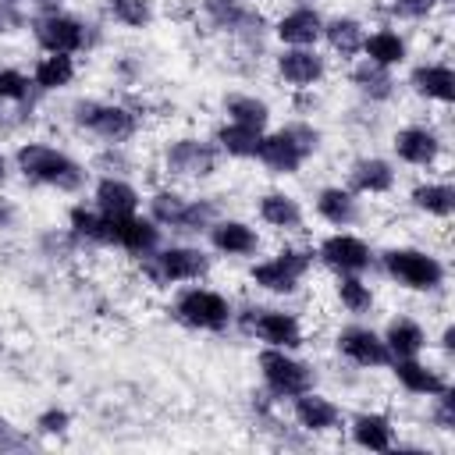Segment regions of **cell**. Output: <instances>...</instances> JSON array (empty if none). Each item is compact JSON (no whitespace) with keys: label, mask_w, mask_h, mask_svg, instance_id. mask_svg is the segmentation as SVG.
<instances>
[{"label":"cell","mask_w":455,"mask_h":455,"mask_svg":"<svg viewBox=\"0 0 455 455\" xmlns=\"http://www.w3.org/2000/svg\"><path fill=\"white\" fill-rule=\"evenodd\" d=\"M434 4H451V0H434Z\"/></svg>","instance_id":"47"},{"label":"cell","mask_w":455,"mask_h":455,"mask_svg":"<svg viewBox=\"0 0 455 455\" xmlns=\"http://www.w3.org/2000/svg\"><path fill=\"white\" fill-rule=\"evenodd\" d=\"M199 7H203L206 21H210L213 28L231 32V36H252V32H259V25H263L259 11H256L249 0H203Z\"/></svg>","instance_id":"18"},{"label":"cell","mask_w":455,"mask_h":455,"mask_svg":"<svg viewBox=\"0 0 455 455\" xmlns=\"http://www.w3.org/2000/svg\"><path fill=\"white\" fill-rule=\"evenodd\" d=\"M391 146H395V156L402 164H409V167H434L441 149H444L441 135L430 124H405V128H398Z\"/></svg>","instance_id":"17"},{"label":"cell","mask_w":455,"mask_h":455,"mask_svg":"<svg viewBox=\"0 0 455 455\" xmlns=\"http://www.w3.org/2000/svg\"><path fill=\"white\" fill-rule=\"evenodd\" d=\"M174 316L192 327V331H210V334H220L231 327L235 320V309L228 302V295L213 291V288H203V284H192L185 291H178L174 299Z\"/></svg>","instance_id":"6"},{"label":"cell","mask_w":455,"mask_h":455,"mask_svg":"<svg viewBox=\"0 0 455 455\" xmlns=\"http://www.w3.org/2000/svg\"><path fill=\"white\" fill-rule=\"evenodd\" d=\"M0 4H7V7H18V4H21V0H0Z\"/></svg>","instance_id":"46"},{"label":"cell","mask_w":455,"mask_h":455,"mask_svg":"<svg viewBox=\"0 0 455 455\" xmlns=\"http://www.w3.org/2000/svg\"><path fill=\"white\" fill-rule=\"evenodd\" d=\"M409 85H412L416 96L434 100L441 107H448L455 100V71L444 60H423V64H416L412 75H409Z\"/></svg>","instance_id":"24"},{"label":"cell","mask_w":455,"mask_h":455,"mask_svg":"<svg viewBox=\"0 0 455 455\" xmlns=\"http://www.w3.org/2000/svg\"><path fill=\"white\" fill-rule=\"evenodd\" d=\"M245 331L252 338H259L267 348H288L291 352L302 345V323L295 313H284V309H267V306L249 309Z\"/></svg>","instance_id":"13"},{"label":"cell","mask_w":455,"mask_h":455,"mask_svg":"<svg viewBox=\"0 0 455 455\" xmlns=\"http://www.w3.org/2000/svg\"><path fill=\"white\" fill-rule=\"evenodd\" d=\"M334 295H338V302L352 313V316H363V313H370L373 309V302H377V295H373V288L359 277V274H338V284H334Z\"/></svg>","instance_id":"37"},{"label":"cell","mask_w":455,"mask_h":455,"mask_svg":"<svg viewBox=\"0 0 455 455\" xmlns=\"http://www.w3.org/2000/svg\"><path fill=\"white\" fill-rule=\"evenodd\" d=\"M4 181H7V156L0 153V185H4Z\"/></svg>","instance_id":"45"},{"label":"cell","mask_w":455,"mask_h":455,"mask_svg":"<svg viewBox=\"0 0 455 455\" xmlns=\"http://www.w3.org/2000/svg\"><path fill=\"white\" fill-rule=\"evenodd\" d=\"M434 7H437L434 0H391L387 4V11L402 21H427L434 14Z\"/></svg>","instance_id":"41"},{"label":"cell","mask_w":455,"mask_h":455,"mask_svg":"<svg viewBox=\"0 0 455 455\" xmlns=\"http://www.w3.org/2000/svg\"><path fill=\"white\" fill-rule=\"evenodd\" d=\"M71 121L82 132H89V135H96V139H103L110 146H121L139 132V117L128 107L107 103V100H78L71 107Z\"/></svg>","instance_id":"5"},{"label":"cell","mask_w":455,"mask_h":455,"mask_svg":"<svg viewBox=\"0 0 455 455\" xmlns=\"http://www.w3.org/2000/svg\"><path fill=\"white\" fill-rule=\"evenodd\" d=\"M380 267L395 284L409 291H437L444 284V263L434 252L416 245H391L380 256Z\"/></svg>","instance_id":"3"},{"label":"cell","mask_w":455,"mask_h":455,"mask_svg":"<svg viewBox=\"0 0 455 455\" xmlns=\"http://www.w3.org/2000/svg\"><path fill=\"white\" fill-rule=\"evenodd\" d=\"M363 36H366V28H363L359 18L338 14V18L323 21V36H320V39H327L331 53H338L341 60H352V57L363 50Z\"/></svg>","instance_id":"31"},{"label":"cell","mask_w":455,"mask_h":455,"mask_svg":"<svg viewBox=\"0 0 455 455\" xmlns=\"http://www.w3.org/2000/svg\"><path fill=\"white\" fill-rule=\"evenodd\" d=\"M256 366H259V377H263L267 391H270L274 398H288V402H291L295 395L309 391L313 380H316L313 366L302 363V359H295L288 348H263L259 359H256Z\"/></svg>","instance_id":"9"},{"label":"cell","mask_w":455,"mask_h":455,"mask_svg":"<svg viewBox=\"0 0 455 455\" xmlns=\"http://www.w3.org/2000/svg\"><path fill=\"white\" fill-rule=\"evenodd\" d=\"M75 75H78V64L71 53H46L32 68V85L43 92H60L75 82Z\"/></svg>","instance_id":"32"},{"label":"cell","mask_w":455,"mask_h":455,"mask_svg":"<svg viewBox=\"0 0 455 455\" xmlns=\"http://www.w3.org/2000/svg\"><path fill=\"white\" fill-rule=\"evenodd\" d=\"M277 78L291 89H313L327 75V60L316 53V46H284L274 57Z\"/></svg>","instance_id":"16"},{"label":"cell","mask_w":455,"mask_h":455,"mask_svg":"<svg viewBox=\"0 0 455 455\" xmlns=\"http://www.w3.org/2000/svg\"><path fill=\"white\" fill-rule=\"evenodd\" d=\"M316 259L334 274H363L373 263V249L366 238H359L352 231H334L320 242Z\"/></svg>","instance_id":"14"},{"label":"cell","mask_w":455,"mask_h":455,"mask_svg":"<svg viewBox=\"0 0 455 455\" xmlns=\"http://www.w3.org/2000/svg\"><path fill=\"white\" fill-rule=\"evenodd\" d=\"M14 167L25 181H36L57 192H78L85 185V167L64 149L46 142H21L14 149Z\"/></svg>","instance_id":"1"},{"label":"cell","mask_w":455,"mask_h":455,"mask_svg":"<svg viewBox=\"0 0 455 455\" xmlns=\"http://www.w3.org/2000/svg\"><path fill=\"white\" fill-rule=\"evenodd\" d=\"M68 427H71V416L64 409H46V412L36 416V430L39 434H64Z\"/></svg>","instance_id":"42"},{"label":"cell","mask_w":455,"mask_h":455,"mask_svg":"<svg viewBox=\"0 0 455 455\" xmlns=\"http://www.w3.org/2000/svg\"><path fill=\"white\" fill-rule=\"evenodd\" d=\"M217 160H220V149L217 142H206V139H174L164 149V171L174 178H192V181L210 178L217 171Z\"/></svg>","instance_id":"11"},{"label":"cell","mask_w":455,"mask_h":455,"mask_svg":"<svg viewBox=\"0 0 455 455\" xmlns=\"http://www.w3.org/2000/svg\"><path fill=\"white\" fill-rule=\"evenodd\" d=\"M103 245L124 249L132 256H149L153 249H160V224L153 217H107L103 224Z\"/></svg>","instance_id":"12"},{"label":"cell","mask_w":455,"mask_h":455,"mask_svg":"<svg viewBox=\"0 0 455 455\" xmlns=\"http://www.w3.org/2000/svg\"><path fill=\"white\" fill-rule=\"evenodd\" d=\"M103 224H107V217L96 206H71V213H68V235L75 242L103 245Z\"/></svg>","instance_id":"38"},{"label":"cell","mask_w":455,"mask_h":455,"mask_svg":"<svg viewBox=\"0 0 455 455\" xmlns=\"http://www.w3.org/2000/svg\"><path fill=\"white\" fill-rule=\"evenodd\" d=\"M391 373H395V380L402 384V391L419 395V398H437L441 391L451 387L448 377H444L441 370L419 363V355H412V359H391Z\"/></svg>","instance_id":"22"},{"label":"cell","mask_w":455,"mask_h":455,"mask_svg":"<svg viewBox=\"0 0 455 455\" xmlns=\"http://www.w3.org/2000/svg\"><path fill=\"white\" fill-rule=\"evenodd\" d=\"M309 270H313V249L284 245V249H277L274 256L252 263L249 281H252L259 291H270V295H291V291L306 281Z\"/></svg>","instance_id":"4"},{"label":"cell","mask_w":455,"mask_h":455,"mask_svg":"<svg viewBox=\"0 0 455 455\" xmlns=\"http://www.w3.org/2000/svg\"><path fill=\"white\" fill-rule=\"evenodd\" d=\"M395 164L384 156H359L348 167V192L355 196H387L395 188Z\"/></svg>","instance_id":"23"},{"label":"cell","mask_w":455,"mask_h":455,"mask_svg":"<svg viewBox=\"0 0 455 455\" xmlns=\"http://www.w3.org/2000/svg\"><path fill=\"white\" fill-rule=\"evenodd\" d=\"M316 206V217L334 224V228H348L355 217H359V206H355V192L341 188V185H323L313 199Z\"/></svg>","instance_id":"29"},{"label":"cell","mask_w":455,"mask_h":455,"mask_svg":"<svg viewBox=\"0 0 455 455\" xmlns=\"http://www.w3.org/2000/svg\"><path fill=\"white\" fill-rule=\"evenodd\" d=\"M409 203L427 213V217H441L448 220L451 210H455V188L448 181H419L412 192H409Z\"/></svg>","instance_id":"35"},{"label":"cell","mask_w":455,"mask_h":455,"mask_svg":"<svg viewBox=\"0 0 455 455\" xmlns=\"http://www.w3.org/2000/svg\"><path fill=\"white\" fill-rule=\"evenodd\" d=\"M256 213L274 231H299L302 228V206H299V199L288 196V192H277V188L274 192H263L256 199Z\"/></svg>","instance_id":"26"},{"label":"cell","mask_w":455,"mask_h":455,"mask_svg":"<svg viewBox=\"0 0 455 455\" xmlns=\"http://www.w3.org/2000/svg\"><path fill=\"white\" fill-rule=\"evenodd\" d=\"M338 352L348 363L363 366V370H380V366L391 363V352H387L384 338L373 327H363V323H348V327L338 331Z\"/></svg>","instance_id":"15"},{"label":"cell","mask_w":455,"mask_h":455,"mask_svg":"<svg viewBox=\"0 0 455 455\" xmlns=\"http://www.w3.org/2000/svg\"><path fill=\"white\" fill-rule=\"evenodd\" d=\"M348 430L363 451H391L395 448V427L384 412H359Z\"/></svg>","instance_id":"30"},{"label":"cell","mask_w":455,"mask_h":455,"mask_svg":"<svg viewBox=\"0 0 455 455\" xmlns=\"http://www.w3.org/2000/svg\"><path fill=\"white\" fill-rule=\"evenodd\" d=\"M320 149V132L306 121H291L277 132H263L256 160L270 174H299V167Z\"/></svg>","instance_id":"2"},{"label":"cell","mask_w":455,"mask_h":455,"mask_svg":"<svg viewBox=\"0 0 455 455\" xmlns=\"http://www.w3.org/2000/svg\"><path fill=\"white\" fill-rule=\"evenodd\" d=\"M18 444H25V441H21V437H18V434L0 419V448H18Z\"/></svg>","instance_id":"43"},{"label":"cell","mask_w":455,"mask_h":455,"mask_svg":"<svg viewBox=\"0 0 455 455\" xmlns=\"http://www.w3.org/2000/svg\"><path fill=\"white\" fill-rule=\"evenodd\" d=\"M142 270L153 284H185L210 274V256L196 245H164L142 256Z\"/></svg>","instance_id":"7"},{"label":"cell","mask_w":455,"mask_h":455,"mask_svg":"<svg viewBox=\"0 0 455 455\" xmlns=\"http://www.w3.org/2000/svg\"><path fill=\"white\" fill-rule=\"evenodd\" d=\"M224 114L235 124H249V128L263 132L267 121H270V103L252 96V92H231V96H224Z\"/></svg>","instance_id":"36"},{"label":"cell","mask_w":455,"mask_h":455,"mask_svg":"<svg viewBox=\"0 0 455 455\" xmlns=\"http://www.w3.org/2000/svg\"><path fill=\"white\" fill-rule=\"evenodd\" d=\"M149 217L171 231H206L217 220V206L210 199H185L174 188H160L149 199Z\"/></svg>","instance_id":"8"},{"label":"cell","mask_w":455,"mask_h":455,"mask_svg":"<svg viewBox=\"0 0 455 455\" xmlns=\"http://www.w3.org/2000/svg\"><path fill=\"white\" fill-rule=\"evenodd\" d=\"M206 235L220 256H252L259 249V231L245 220H235V217H217L206 228Z\"/></svg>","instance_id":"21"},{"label":"cell","mask_w":455,"mask_h":455,"mask_svg":"<svg viewBox=\"0 0 455 455\" xmlns=\"http://www.w3.org/2000/svg\"><path fill=\"white\" fill-rule=\"evenodd\" d=\"M359 53L370 64H377V68H398L409 57V43L395 28H377V32H366L363 36V50Z\"/></svg>","instance_id":"27"},{"label":"cell","mask_w":455,"mask_h":455,"mask_svg":"<svg viewBox=\"0 0 455 455\" xmlns=\"http://www.w3.org/2000/svg\"><path fill=\"white\" fill-rule=\"evenodd\" d=\"M259 139L263 132L259 128H249V124H235V121H224L213 135L217 149L235 156V160H256V149H259Z\"/></svg>","instance_id":"34"},{"label":"cell","mask_w":455,"mask_h":455,"mask_svg":"<svg viewBox=\"0 0 455 455\" xmlns=\"http://www.w3.org/2000/svg\"><path fill=\"white\" fill-rule=\"evenodd\" d=\"M380 338H384L391 359H412V355H419L427 348V331L412 316H395Z\"/></svg>","instance_id":"28"},{"label":"cell","mask_w":455,"mask_h":455,"mask_svg":"<svg viewBox=\"0 0 455 455\" xmlns=\"http://www.w3.org/2000/svg\"><path fill=\"white\" fill-rule=\"evenodd\" d=\"M348 82H352L355 92H359L363 100H370V103H384V100H391L395 89H398L391 68H377V64H370V60H363L359 68H352Z\"/></svg>","instance_id":"33"},{"label":"cell","mask_w":455,"mask_h":455,"mask_svg":"<svg viewBox=\"0 0 455 455\" xmlns=\"http://www.w3.org/2000/svg\"><path fill=\"white\" fill-rule=\"evenodd\" d=\"M323 14L316 7H291L284 11L277 21H274V36L284 43V46H316L320 36H323Z\"/></svg>","instance_id":"19"},{"label":"cell","mask_w":455,"mask_h":455,"mask_svg":"<svg viewBox=\"0 0 455 455\" xmlns=\"http://www.w3.org/2000/svg\"><path fill=\"white\" fill-rule=\"evenodd\" d=\"M139 203H142L139 199V188L132 181L117 178V174L100 178L96 188H92V206L103 217H132V213H139Z\"/></svg>","instance_id":"25"},{"label":"cell","mask_w":455,"mask_h":455,"mask_svg":"<svg viewBox=\"0 0 455 455\" xmlns=\"http://www.w3.org/2000/svg\"><path fill=\"white\" fill-rule=\"evenodd\" d=\"M32 36L46 53H82L89 46V28L82 18L53 11V14H39L32 21Z\"/></svg>","instance_id":"10"},{"label":"cell","mask_w":455,"mask_h":455,"mask_svg":"<svg viewBox=\"0 0 455 455\" xmlns=\"http://www.w3.org/2000/svg\"><path fill=\"white\" fill-rule=\"evenodd\" d=\"M39 4V11L43 14H53V11H60V0H36Z\"/></svg>","instance_id":"44"},{"label":"cell","mask_w":455,"mask_h":455,"mask_svg":"<svg viewBox=\"0 0 455 455\" xmlns=\"http://www.w3.org/2000/svg\"><path fill=\"white\" fill-rule=\"evenodd\" d=\"M291 416L309 434H327V430H338L341 427V409L327 395H320L313 387L291 398Z\"/></svg>","instance_id":"20"},{"label":"cell","mask_w":455,"mask_h":455,"mask_svg":"<svg viewBox=\"0 0 455 455\" xmlns=\"http://www.w3.org/2000/svg\"><path fill=\"white\" fill-rule=\"evenodd\" d=\"M107 14L124 28H146L153 21V0H107Z\"/></svg>","instance_id":"39"},{"label":"cell","mask_w":455,"mask_h":455,"mask_svg":"<svg viewBox=\"0 0 455 455\" xmlns=\"http://www.w3.org/2000/svg\"><path fill=\"white\" fill-rule=\"evenodd\" d=\"M32 96V78L18 68H0V100L4 103H25Z\"/></svg>","instance_id":"40"}]
</instances>
